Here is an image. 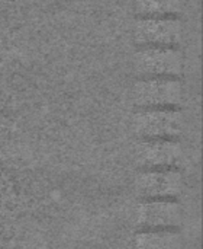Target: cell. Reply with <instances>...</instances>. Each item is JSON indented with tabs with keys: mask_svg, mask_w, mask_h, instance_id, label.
I'll return each mask as SVG.
<instances>
[{
	"mask_svg": "<svg viewBox=\"0 0 203 249\" xmlns=\"http://www.w3.org/2000/svg\"><path fill=\"white\" fill-rule=\"evenodd\" d=\"M182 223V210L172 201L145 203L138 210V225L147 231H170Z\"/></svg>",
	"mask_w": 203,
	"mask_h": 249,
	"instance_id": "8992f818",
	"label": "cell"
},
{
	"mask_svg": "<svg viewBox=\"0 0 203 249\" xmlns=\"http://www.w3.org/2000/svg\"><path fill=\"white\" fill-rule=\"evenodd\" d=\"M183 96L180 77H138L131 90L135 108H179Z\"/></svg>",
	"mask_w": 203,
	"mask_h": 249,
	"instance_id": "6da1fadb",
	"label": "cell"
},
{
	"mask_svg": "<svg viewBox=\"0 0 203 249\" xmlns=\"http://www.w3.org/2000/svg\"><path fill=\"white\" fill-rule=\"evenodd\" d=\"M137 249H183V239L173 231H145L137 238Z\"/></svg>",
	"mask_w": 203,
	"mask_h": 249,
	"instance_id": "9c48e42d",
	"label": "cell"
},
{
	"mask_svg": "<svg viewBox=\"0 0 203 249\" xmlns=\"http://www.w3.org/2000/svg\"><path fill=\"white\" fill-rule=\"evenodd\" d=\"M134 69L138 77H180L185 55L179 47H137Z\"/></svg>",
	"mask_w": 203,
	"mask_h": 249,
	"instance_id": "3957f363",
	"label": "cell"
},
{
	"mask_svg": "<svg viewBox=\"0 0 203 249\" xmlns=\"http://www.w3.org/2000/svg\"><path fill=\"white\" fill-rule=\"evenodd\" d=\"M185 127L179 108H137L132 115V130L140 139L177 140Z\"/></svg>",
	"mask_w": 203,
	"mask_h": 249,
	"instance_id": "7a4b0ae2",
	"label": "cell"
},
{
	"mask_svg": "<svg viewBox=\"0 0 203 249\" xmlns=\"http://www.w3.org/2000/svg\"><path fill=\"white\" fill-rule=\"evenodd\" d=\"M182 175L169 169H145L138 177V190L141 196L150 198L173 197L182 190Z\"/></svg>",
	"mask_w": 203,
	"mask_h": 249,
	"instance_id": "52a82bcc",
	"label": "cell"
},
{
	"mask_svg": "<svg viewBox=\"0 0 203 249\" xmlns=\"http://www.w3.org/2000/svg\"><path fill=\"white\" fill-rule=\"evenodd\" d=\"M185 28L179 16H145L134 23L137 47H179Z\"/></svg>",
	"mask_w": 203,
	"mask_h": 249,
	"instance_id": "277c9868",
	"label": "cell"
},
{
	"mask_svg": "<svg viewBox=\"0 0 203 249\" xmlns=\"http://www.w3.org/2000/svg\"><path fill=\"white\" fill-rule=\"evenodd\" d=\"M137 18L145 16H179L185 0H132Z\"/></svg>",
	"mask_w": 203,
	"mask_h": 249,
	"instance_id": "ba28073f",
	"label": "cell"
},
{
	"mask_svg": "<svg viewBox=\"0 0 203 249\" xmlns=\"http://www.w3.org/2000/svg\"><path fill=\"white\" fill-rule=\"evenodd\" d=\"M182 155V146L172 139H140L135 147L137 160L144 169L173 168Z\"/></svg>",
	"mask_w": 203,
	"mask_h": 249,
	"instance_id": "5b68a950",
	"label": "cell"
}]
</instances>
